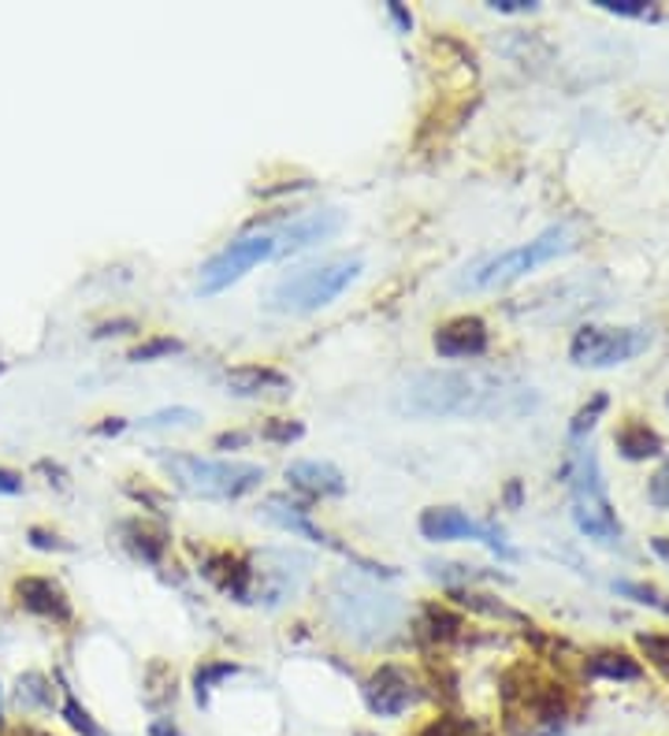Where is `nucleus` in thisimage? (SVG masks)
Listing matches in <instances>:
<instances>
[{
    "label": "nucleus",
    "instance_id": "38",
    "mask_svg": "<svg viewBox=\"0 0 669 736\" xmlns=\"http://www.w3.org/2000/svg\"><path fill=\"white\" fill-rule=\"evenodd\" d=\"M149 736H183V733H179V725L172 718H156L149 725Z\"/></svg>",
    "mask_w": 669,
    "mask_h": 736
},
{
    "label": "nucleus",
    "instance_id": "43",
    "mask_svg": "<svg viewBox=\"0 0 669 736\" xmlns=\"http://www.w3.org/2000/svg\"><path fill=\"white\" fill-rule=\"evenodd\" d=\"M651 547H655L658 558H666V562H669V540H666V536H655V540H651Z\"/></svg>",
    "mask_w": 669,
    "mask_h": 736
},
{
    "label": "nucleus",
    "instance_id": "18",
    "mask_svg": "<svg viewBox=\"0 0 669 736\" xmlns=\"http://www.w3.org/2000/svg\"><path fill=\"white\" fill-rule=\"evenodd\" d=\"M286 480H291V487L305 491V495H313V498L346 495V476L338 473L332 462H294V465H286Z\"/></svg>",
    "mask_w": 669,
    "mask_h": 736
},
{
    "label": "nucleus",
    "instance_id": "47",
    "mask_svg": "<svg viewBox=\"0 0 669 736\" xmlns=\"http://www.w3.org/2000/svg\"><path fill=\"white\" fill-rule=\"evenodd\" d=\"M0 372H4V361H0Z\"/></svg>",
    "mask_w": 669,
    "mask_h": 736
},
{
    "label": "nucleus",
    "instance_id": "11",
    "mask_svg": "<svg viewBox=\"0 0 669 736\" xmlns=\"http://www.w3.org/2000/svg\"><path fill=\"white\" fill-rule=\"evenodd\" d=\"M264 517H268L272 525H280V528H286V532H294V536H302V540H313V543H324V547L343 551L349 562H357L361 569L372 573V577H395V569H387V565H376V562L361 558V554H354L349 547H343V543H335L332 536H327L324 528H316V525H313L310 506L291 503V498H286V495H272V498H264Z\"/></svg>",
    "mask_w": 669,
    "mask_h": 736
},
{
    "label": "nucleus",
    "instance_id": "39",
    "mask_svg": "<svg viewBox=\"0 0 669 736\" xmlns=\"http://www.w3.org/2000/svg\"><path fill=\"white\" fill-rule=\"evenodd\" d=\"M387 12H391V19H395V23H398V27H402V30H406V34H409V27H413V16L406 12V8H402V4H395V0H391V4H387Z\"/></svg>",
    "mask_w": 669,
    "mask_h": 736
},
{
    "label": "nucleus",
    "instance_id": "32",
    "mask_svg": "<svg viewBox=\"0 0 669 736\" xmlns=\"http://www.w3.org/2000/svg\"><path fill=\"white\" fill-rule=\"evenodd\" d=\"M640 647L643 655L651 658V663L662 669V674L669 677V636H655V633H643L640 636Z\"/></svg>",
    "mask_w": 669,
    "mask_h": 736
},
{
    "label": "nucleus",
    "instance_id": "23",
    "mask_svg": "<svg viewBox=\"0 0 669 736\" xmlns=\"http://www.w3.org/2000/svg\"><path fill=\"white\" fill-rule=\"evenodd\" d=\"M123 532H126V547H131L138 558L149 562V565L161 562V554H164V547H168L164 532H153V528L138 525V521H134V525H126Z\"/></svg>",
    "mask_w": 669,
    "mask_h": 736
},
{
    "label": "nucleus",
    "instance_id": "9",
    "mask_svg": "<svg viewBox=\"0 0 669 736\" xmlns=\"http://www.w3.org/2000/svg\"><path fill=\"white\" fill-rule=\"evenodd\" d=\"M268 258H275V239L272 234H246V239H235L227 250H220L205 269H201L197 280V294H220L227 291L231 283H239L250 269H257Z\"/></svg>",
    "mask_w": 669,
    "mask_h": 736
},
{
    "label": "nucleus",
    "instance_id": "21",
    "mask_svg": "<svg viewBox=\"0 0 669 736\" xmlns=\"http://www.w3.org/2000/svg\"><path fill=\"white\" fill-rule=\"evenodd\" d=\"M16 703L23 710H52V680L38 669H27L16 680Z\"/></svg>",
    "mask_w": 669,
    "mask_h": 736
},
{
    "label": "nucleus",
    "instance_id": "24",
    "mask_svg": "<svg viewBox=\"0 0 669 736\" xmlns=\"http://www.w3.org/2000/svg\"><path fill=\"white\" fill-rule=\"evenodd\" d=\"M239 666L235 663H201L197 674H194V696H197V707H209V696H212V685L223 677H235Z\"/></svg>",
    "mask_w": 669,
    "mask_h": 736
},
{
    "label": "nucleus",
    "instance_id": "19",
    "mask_svg": "<svg viewBox=\"0 0 669 736\" xmlns=\"http://www.w3.org/2000/svg\"><path fill=\"white\" fill-rule=\"evenodd\" d=\"M614 443H618V454L629 457V462H647V457H658L666 451L662 435H658L655 429H647V424H640V421L621 424L618 435H614Z\"/></svg>",
    "mask_w": 669,
    "mask_h": 736
},
{
    "label": "nucleus",
    "instance_id": "26",
    "mask_svg": "<svg viewBox=\"0 0 669 736\" xmlns=\"http://www.w3.org/2000/svg\"><path fill=\"white\" fill-rule=\"evenodd\" d=\"M201 413L197 410H186V405H172V410H156L149 413L142 421V429H190V424H197Z\"/></svg>",
    "mask_w": 669,
    "mask_h": 736
},
{
    "label": "nucleus",
    "instance_id": "35",
    "mask_svg": "<svg viewBox=\"0 0 669 736\" xmlns=\"http://www.w3.org/2000/svg\"><path fill=\"white\" fill-rule=\"evenodd\" d=\"M27 543H30V547H34V551H74L68 540H60V536H57V532L38 528V525L27 532Z\"/></svg>",
    "mask_w": 669,
    "mask_h": 736
},
{
    "label": "nucleus",
    "instance_id": "27",
    "mask_svg": "<svg viewBox=\"0 0 669 736\" xmlns=\"http://www.w3.org/2000/svg\"><path fill=\"white\" fill-rule=\"evenodd\" d=\"M428 573L432 577H439L446 584H454V588H462V584H473L480 577H491V573H480L476 565H458V562H428Z\"/></svg>",
    "mask_w": 669,
    "mask_h": 736
},
{
    "label": "nucleus",
    "instance_id": "20",
    "mask_svg": "<svg viewBox=\"0 0 669 736\" xmlns=\"http://www.w3.org/2000/svg\"><path fill=\"white\" fill-rule=\"evenodd\" d=\"M588 674L602 680H640L643 669L625 651H595L588 655Z\"/></svg>",
    "mask_w": 669,
    "mask_h": 736
},
{
    "label": "nucleus",
    "instance_id": "42",
    "mask_svg": "<svg viewBox=\"0 0 669 736\" xmlns=\"http://www.w3.org/2000/svg\"><path fill=\"white\" fill-rule=\"evenodd\" d=\"M123 429H126V421H120V417H109V421H104L101 429H98V435H120Z\"/></svg>",
    "mask_w": 669,
    "mask_h": 736
},
{
    "label": "nucleus",
    "instance_id": "13",
    "mask_svg": "<svg viewBox=\"0 0 669 736\" xmlns=\"http://www.w3.org/2000/svg\"><path fill=\"white\" fill-rule=\"evenodd\" d=\"M343 228V212L338 209H324V212H310V216H297L294 223H286L283 234L275 239V258H291V253L313 250L316 242H327L332 234Z\"/></svg>",
    "mask_w": 669,
    "mask_h": 736
},
{
    "label": "nucleus",
    "instance_id": "16",
    "mask_svg": "<svg viewBox=\"0 0 669 736\" xmlns=\"http://www.w3.org/2000/svg\"><path fill=\"white\" fill-rule=\"evenodd\" d=\"M223 383H227V391L239 394V399H286V394L294 391L291 380H286L280 369H268V365H239L223 376Z\"/></svg>",
    "mask_w": 669,
    "mask_h": 736
},
{
    "label": "nucleus",
    "instance_id": "29",
    "mask_svg": "<svg viewBox=\"0 0 669 736\" xmlns=\"http://www.w3.org/2000/svg\"><path fill=\"white\" fill-rule=\"evenodd\" d=\"M602 410H607V394H595V399L584 405V410L572 417V424H569V432H572V440H580V435H588L591 429H595V421L602 417Z\"/></svg>",
    "mask_w": 669,
    "mask_h": 736
},
{
    "label": "nucleus",
    "instance_id": "5",
    "mask_svg": "<svg viewBox=\"0 0 669 736\" xmlns=\"http://www.w3.org/2000/svg\"><path fill=\"white\" fill-rule=\"evenodd\" d=\"M327 614L338 633L361 639V644H372V639L391 636V628L398 625V603L384 592H372L357 581H335L332 595H327Z\"/></svg>",
    "mask_w": 669,
    "mask_h": 736
},
{
    "label": "nucleus",
    "instance_id": "45",
    "mask_svg": "<svg viewBox=\"0 0 669 736\" xmlns=\"http://www.w3.org/2000/svg\"><path fill=\"white\" fill-rule=\"evenodd\" d=\"M506 498H509V506H517V503H520V484H509Z\"/></svg>",
    "mask_w": 669,
    "mask_h": 736
},
{
    "label": "nucleus",
    "instance_id": "2",
    "mask_svg": "<svg viewBox=\"0 0 669 736\" xmlns=\"http://www.w3.org/2000/svg\"><path fill=\"white\" fill-rule=\"evenodd\" d=\"M164 473L179 491L194 498H242L261 487L264 468L253 462H231V457H197V454H156Z\"/></svg>",
    "mask_w": 669,
    "mask_h": 736
},
{
    "label": "nucleus",
    "instance_id": "14",
    "mask_svg": "<svg viewBox=\"0 0 669 736\" xmlns=\"http://www.w3.org/2000/svg\"><path fill=\"white\" fill-rule=\"evenodd\" d=\"M432 343L439 357H480L487 350V324L480 316H454L435 327Z\"/></svg>",
    "mask_w": 669,
    "mask_h": 736
},
{
    "label": "nucleus",
    "instance_id": "4",
    "mask_svg": "<svg viewBox=\"0 0 669 736\" xmlns=\"http://www.w3.org/2000/svg\"><path fill=\"white\" fill-rule=\"evenodd\" d=\"M357 275H361L357 258H335V261L310 264V269H302V272L283 275V280L275 283L268 305L275 313H297V316L316 313V309L332 305Z\"/></svg>",
    "mask_w": 669,
    "mask_h": 736
},
{
    "label": "nucleus",
    "instance_id": "36",
    "mask_svg": "<svg viewBox=\"0 0 669 736\" xmlns=\"http://www.w3.org/2000/svg\"><path fill=\"white\" fill-rule=\"evenodd\" d=\"M27 480L16 468H0V495H23Z\"/></svg>",
    "mask_w": 669,
    "mask_h": 736
},
{
    "label": "nucleus",
    "instance_id": "28",
    "mask_svg": "<svg viewBox=\"0 0 669 736\" xmlns=\"http://www.w3.org/2000/svg\"><path fill=\"white\" fill-rule=\"evenodd\" d=\"M179 350H183V343H179V339H172V335H156V339H149V343L134 346V350H131V361H134V365H145V361H156V357L179 354Z\"/></svg>",
    "mask_w": 669,
    "mask_h": 736
},
{
    "label": "nucleus",
    "instance_id": "44",
    "mask_svg": "<svg viewBox=\"0 0 669 736\" xmlns=\"http://www.w3.org/2000/svg\"><path fill=\"white\" fill-rule=\"evenodd\" d=\"M517 736H566V729H533V733H517Z\"/></svg>",
    "mask_w": 669,
    "mask_h": 736
},
{
    "label": "nucleus",
    "instance_id": "12",
    "mask_svg": "<svg viewBox=\"0 0 669 736\" xmlns=\"http://www.w3.org/2000/svg\"><path fill=\"white\" fill-rule=\"evenodd\" d=\"M365 703H368V710L376 714V718H402L409 707H417L420 703V685H417V677L409 674V669H402V666H379L376 674H372L368 680H365Z\"/></svg>",
    "mask_w": 669,
    "mask_h": 736
},
{
    "label": "nucleus",
    "instance_id": "3",
    "mask_svg": "<svg viewBox=\"0 0 669 736\" xmlns=\"http://www.w3.org/2000/svg\"><path fill=\"white\" fill-rule=\"evenodd\" d=\"M572 245L577 242H572L569 228H547L544 234H536L533 242L514 245V250H506V253H495V258L476 261L473 269H465L458 275V286L462 291H495V286L514 283V280H520V275L539 269V264H547V261L561 258V253H569Z\"/></svg>",
    "mask_w": 669,
    "mask_h": 736
},
{
    "label": "nucleus",
    "instance_id": "17",
    "mask_svg": "<svg viewBox=\"0 0 669 736\" xmlns=\"http://www.w3.org/2000/svg\"><path fill=\"white\" fill-rule=\"evenodd\" d=\"M201 573L235 603H250V562L231 551H212L201 558Z\"/></svg>",
    "mask_w": 669,
    "mask_h": 736
},
{
    "label": "nucleus",
    "instance_id": "31",
    "mask_svg": "<svg viewBox=\"0 0 669 736\" xmlns=\"http://www.w3.org/2000/svg\"><path fill=\"white\" fill-rule=\"evenodd\" d=\"M417 736H473V725L462 722V718H450V714H443V718L424 725Z\"/></svg>",
    "mask_w": 669,
    "mask_h": 736
},
{
    "label": "nucleus",
    "instance_id": "8",
    "mask_svg": "<svg viewBox=\"0 0 669 736\" xmlns=\"http://www.w3.org/2000/svg\"><path fill=\"white\" fill-rule=\"evenodd\" d=\"M651 346V332L647 327H580L572 335L569 357L580 369H614L632 361L636 354Z\"/></svg>",
    "mask_w": 669,
    "mask_h": 736
},
{
    "label": "nucleus",
    "instance_id": "37",
    "mask_svg": "<svg viewBox=\"0 0 669 736\" xmlns=\"http://www.w3.org/2000/svg\"><path fill=\"white\" fill-rule=\"evenodd\" d=\"M491 8H495V12H503V16H509V12H536V0H491Z\"/></svg>",
    "mask_w": 669,
    "mask_h": 736
},
{
    "label": "nucleus",
    "instance_id": "7",
    "mask_svg": "<svg viewBox=\"0 0 669 736\" xmlns=\"http://www.w3.org/2000/svg\"><path fill=\"white\" fill-rule=\"evenodd\" d=\"M310 577V558L297 551H261L250 562V603L283 606L291 595L302 592Z\"/></svg>",
    "mask_w": 669,
    "mask_h": 736
},
{
    "label": "nucleus",
    "instance_id": "25",
    "mask_svg": "<svg viewBox=\"0 0 669 736\" xmlns=\"http://www.w3.org/2000/svg\"><path fill=\"white\" fill-rule=\"evenodd\" d=\"M614 592L625 595V599L632 603H643V606H655V611L669 614V595H662L658 588H651V584H636V581H614Z\"/></svg>",
    "mask_w": 669,
    "mask_h": 736
},
{
    "label": "nucleus",
    "instance_id": "6",
    "mask_svg": "<svg viewBox=\"0 0 669 736\" xmlns=\"http://www.w3.org/2000/svg\"><path fill=\"white\" fill-rule=\"evenodd\" d=\"M572 525L599 547H621L625 532L607 498V480L595 451H580L572 465Z\"/></svg>",
    "mask_w": 669,
    "mask_h": 736
},
{
    "label": "nucleus",
    "instance_id": "22",
    "mask_svg": "<svg viewBox=\"0 0 669 736\" xmlns=\"http://www.w3.org/2000/svg\"><path fill=\"white\" fill-rule=\"evenodd\" d=\"M60 688H63V707H60V718L68 722L74 733H79V736H109V733L101 729V722L93 718V714H90V710L79 703V696H74V688H68V685H60Z\"/></svg>",
    "mask_w": 669,
    "mask_h": 736
},
{
    "label": "nucleus",
    "instance_id": "46",
    "mask_svg": "<svg viewBox=\"0 0 669 736\" xmlns=\"http://www.w3.org/2000/svg\"><path fill=\"white\" fill-rule=\"evenodd\" d=\"M0 729H4V692H0Z\"/></svg>",
    "mask_w": 669,
    "mask_h": 736
},
{
    "label": "nucleus",
    "instance_id": "41",
    "mask_svg": "<svg viewBox=\"0 0 669 736\" xmlns=\"http://www.w3.org/2000/svg\"><path fill=\"white\" fill-rule=\"evenodd\" d=\"M246 440H250V435H242V432H235V435H231V432H223L220 440H216V446H220V451H227V446H242Z\"/></svg>",
    "mask_w": 669,
    "mask_h": 736
},
{
    "label": "nucleus",
    "instance_id": "15",
    "mask_svg": "<svg viewBox=\"0 0 669 736\" xmlns=\"http://www.w3.org/2000/svg\"><path fill=\"white\" fill-rule=\"evenodd\" d=\"M16 599L34 617H45V622H71V599L52 577H23L16 584Z\"/></svg>",
    "mask_w": 669,
    "mask_h": 736
},
{
    "label": "nucleus",
    "instance_id": "30",
    "mask_svg": "<svg viewBox=\"0 0 669 736\" xmlns=\"http://www.w3.org/2000/svg\"><path fill=\"white\" fill-rule=\"evenodd\" d=\"M261 435H264V440H272V443H297L305 435V424L302 421H280V417H275V421L264 424Z\"/></svg>",
    "mask_w": 669,
    "mask_h": 736
},
{
    "label": "nucleus",
    "instance_id": "1",
    "mask_svg": "<svg viewBox=\"0 0 669 736\" xmlns=\"http://www.w3.org/2000/svg\"><path fill=\"white\" fill-rule=\"evenodd\" d=\"M398 413L420 421H495L520 417L539 405L533 387L480 369H435L398 391Z\"/></svg>",
    "mask_w": 669,
    "mask_h": 736
},
{
    "label": "nucleus",
    "instance_id": "10",
    "mask_svg": "<svg viewBox=\"0 0 669 736\" xmlns=\"http://www.w3.org/2000/svg\"><path fill=\"white\" fill-rule=\"evenodd\" d=\"M420 536L432 543H450V540H476L484 543L487 551H495L498 558H517V551L506 543V532L498 525H487V521L469 517L465 510L454 506H432L420 514Z\"/></svg>",
    "mask_w": 669,
    "mask_h": 736
},
{
    "label": "nucleus",
    "instance_id": "48",
    "mask_svg": "<svg viewBox=\"0 0 669 736\" xmlns=\"http://www.w3.org/2000/svg\"><path fill=\"white\" fill-rule=\"evenodd\" d=\"M666 402H669V399H666Z\"/></svg>",
    "mask_w": 669,
    "mask_h": 736
},
{
    "label": "nucleus",
    "instance_id": "33",
    "mask_svg": "<svg viewBox=\"0 0 669 736\" xmlns=\"http://www.w3.org/2000/svg\"><path fill=\"white\" fill-rule=\"evenodd\" d=\"M647 498H651L655 510H669V462H662V468L651 476V484H647Z\"/></svg>",
    "mask_w": 669,
    "mask_h": 736
},
{
    "label": "nucleus",
    "instance_id": "34",
    "mask_svg": "<svg viewBox=\"0 0 669 736\" xmlns=\"http://www.w3.org/2000/svg\"><path fill=\"white\" fill-rule=\"evenodd\" d=\"M595 4L610 16H632V19L651 16V4H643V0H595Z\"/></svg>",
    "mask_w": 669,
    "mask_h": 736
},
{
    "label": "nucleus",
    "instance_id": "40",
    "mask_svg": "<svg viewBox=\"0 0 669 736\" xmlns=\"http://www.w3.org/2000/svg\"><path fill=\"white\" fill-rule=\"evenodd\" d=\"M123 327H134V320H115V324H101L98 332V339H104V335H123Z\"/></svg>",
    "mask_w": 669,
    "mask_h": 736
}]
</instances>
